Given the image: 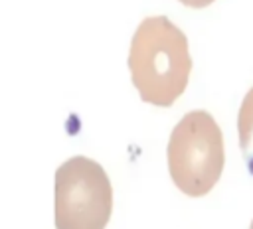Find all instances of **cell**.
<instances>
[{
  "label": "cell",
  "mask_w": 253,
  "mask_h": 229,
  "mask_svg": "<svg viewBox=\"0 0 253 229\" xmlns=\"http://www.w3.org/2000/svg\"><path fill=\"white\" fill-rule=\"evenodd\" d=\"M237 136L239 150L245 162L247 172L253 176V85L245 93L237 113Z\"/></svg>",
  "instance_id": "277c9868"
},
{
  "label": "cell",
  "mask_w": 253,
  "mask_h": 229,
  "mask_svg": "<svg viewBox=\"0 0 253 229\" xmlns=\"http://www.w3.org/2000/svg\"><path fill=\"white\" fill-rule=\"evenodd\" d=\"M113 211V186L89 156H71L53 174L55 229H105Z\"/></svg>",
  "instance_id": "3957f363"
},
{
  "label": "cell",
  "mask_w": 253,
  "mask_h": 229,
  "mask_svg": "<svg viewBox=\"0 0 253 229\" xmlns=\"http://www.w3.org/2000/svg\"><path fill=\"white\" fill-rule=\"evenodd\" d=\"M178 2H182L188 8H206V6L213 4V0H178Z\"/></svg>",
  "instance_id": "5b68a950"
},
{
  "label": "cell",
  "mask_w": 253,
  "mask_h": 229,
  "mask_svg": "<svg viewBox=\"0 0 253 229\" xmlns=\"http://www.w3.org/2000/svg\"><path fill=\"white\" fill-rule=\"evenodd\" d=\"M126 63L144 103L172 107L186 91L192 73L188 38L170 18L148 16L130 38Z\"/></svg>",
  "instance_id": "6da1fadb"
},
{
  "label": "cell",
  "mask_w": 253,
  "mask_h": 229,
  "mask_svg": "<svg viewBox=\"0 0 253 229\" xmlns=\"http://www.w3.org/2000/svg\"><path fill=\"white\" fill-rule=\"evenodd\" d=\"M168 174L188 197H202L219 182L225 166L223 132L204 109L188 111L172 128L166 146Z\"/></svg>",
  "instance_id": "7a4b0ae2"
},
{
  "label": "cell",
  "mask_w": 253,
  "mask_h": 229,
  "mask_svg": "<svg viewBox=\"0 0 253 229\" xmlns=\"http://www.w3.org/2000/svg\"><path fill=\"white\" fill-rule=\"evenodd\" d=\"M249 229H253V221H251V225H249Z\"/></svg>",
  "instance_id": "8992f818"
}]
</instances>
